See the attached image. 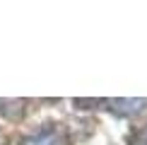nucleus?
<instances>
[{"label":"nucleus","instance_id":"7ed1b4c3","mask_svg":"<svg viewBox=\"0 0 147 145\" xmlns=\"http://www.w3.org/2000/svg\"><path fill=\"white\" fill-rule=\"evenodd\" d=\"M128 145H147V126H142V128H138L135 133H133Z\"/></svg>","mask_w":147,"mask_h":145},{"label":"nucleus","instance_id":"f257e3e1","mask_svg":"<svg viewBox=\"0 0 147 145\" xmlns=\"http://www.w3.org/2000/svg\"><path fill=\"white\" fill-rule=\"evenodd\" d=\"M22 145H68V133L58 123H46L44 128L24 138Z\"/></svg>","mask_w":147,"mask_h":145},{"label":"nucleus","instance_id":"f03ea898","mask_svg":"<svg viewBox=\"0 0 147 145\" xmlns=\"http://www.w3.org/2000/svg\"><path fill=\"white\" fill-rule=\"evenodd\" d=\"M106 104L118 116H133L147 106V99H106Z\"/></svg>","mask_w":147,"mask_h":145}]
</instances>
